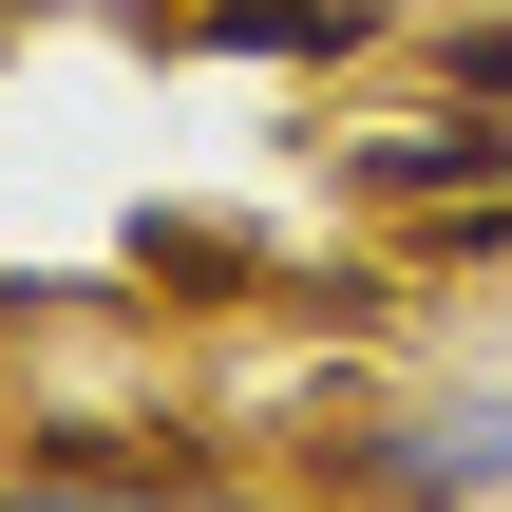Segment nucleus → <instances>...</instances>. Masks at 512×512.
Masks as SVG:
<instances>
[{"mask_svg":"<svg viewBox=\"0 0 512 512\" xmlns=\"http://www.w3.org/2000/svg\"><path fill=\"white\" fill-rule=\"evenodd\" d=\"M0 19H171V0H0Z\"/></svg>","mask_w":512,"mask_h":512,"instance_id":"4","label":"nucleus"},{"mask_svg":"<svg viewBox=\"0 0 512 512\" xmlns=\"http://www.w3.org/2000/svg\"><path fill=\"white\" fill-rule=\"evenodd\" d=\"M456 76H512V19H494V38H475V57H456Z\"/></svg>","mask_w":512,"mask_h":512,"instance_id":"5","label":"nucleus"},{"mask_svg":"<svg viewBox=\"0 0 512 512\" xmlns=\"http://www.w3.org/2000/svg\"><path fill=\"white\" fill-rule=\"evenodd\" d=\"M456 19H512V0H456Z\"/></svg>","mask_w":512,"mask_h":512,"instance_id":"6","label":"nucleus"},{"mask_svg":"<svg viewBox=\"0 0 512 512\" xmlns=\"http://www.w3.org/2000/svg\"><path fill=\"white\" fill-rule=\"evenodd\" d=\"M361 494L380 512H512V380H437L361 437Z\"/></svg>","mask_w":512,"mask_h":512,"instance_id":"1","label":"nucleus"},{"mask_svg":"<svg viewBox=\"0 0 512 512\" xmlns=\"http://www.w3.org/2000/svg\"><path fill=\"white\" fill-rule=\"evenodd\" d=\"M0 512H247V494H171V475H0Z\"/></svg>","mask_w":512,"mask_h":512,"instance_id":"2","label":"nucleus"},{"mask_svg":"<svg viewBox=\"0 0 512 512\" xmlns=\"http://www.w3.org/2000/svg\"><path fill=\"white\" fill-rule=\"evenodd\" d=\"M209 38L228 57H323V38H361L342 0H209Z\"/></svg>","mask_w":512,"mask_h":512,"instance_id":"3","label":"nucleus"}]
</instances>
